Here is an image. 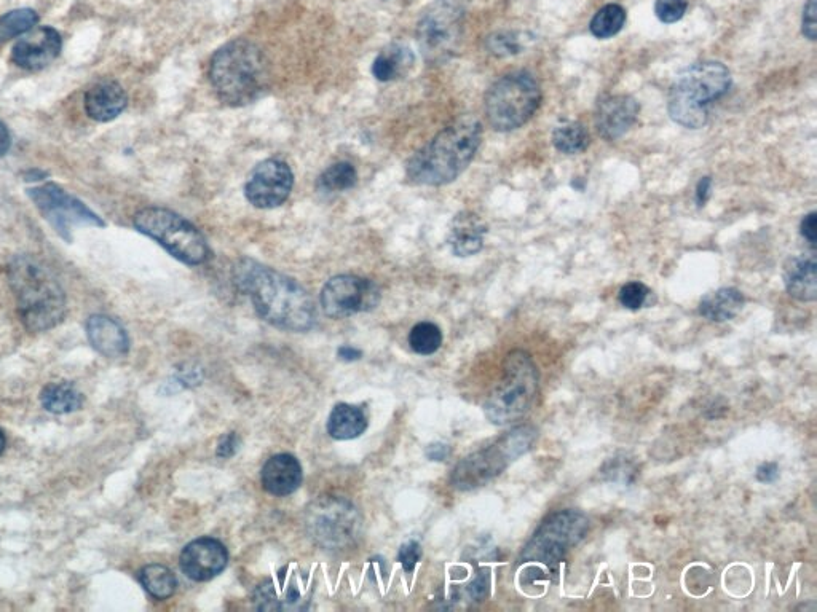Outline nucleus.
Listing matches in <instances>:
<instances>
[{"label": "nucleus", "mask_w": 817, "mask_h": 612, "mask_svg": "<svg viewBox=\"0 0 817 612\" xmlns=\"http://www.w3.org/2000/svg\"><path fill=\"white\" fill-rule=\"evenodd\" d=\"M235 283L251 297L257 314L280 329L305 332L316 322V306L304 287L254 260L235 267Z\"/></svg>", "instance_id": "obj_1"}, {"label": "nucleus", "mask_w": 817, "mask_h": 612, "mask_svg": "<svg viewBox=\"0 0 817 612\" xmlns=\"http://www.w3.org/2000/svg\"><path fill=\"white\" fill-rule=\"evenodd\" d=\"M482 141L478 118H458L409 160L406 177L412 184L441 187L454 182L470 166Z\"/></svg>", "instance_id": "obj_2"}, {"label": "nucleus", "mask_w": 817, "mask_h": 612, "mask_svg": "<svg viewBox=\"0 0 817 612\" xmlns=\"http://www.w3.org/2000/svg\"><path fill=\"white\" fill-rule=\"evenodd\" d=\"M8 283L16 299V311L29 332H45L66 318L68 299L60 281L44 263L20 255L7 268Z\"/></svg>", "instance_id": "obj_3"}, {"label": "nucleus", "mask_w": 817, "mask_h": 612, "mask_svg": "<svg viewBox=\"0 0 817 612\" xmlns=\"http://www.w3.org/2000/svg\"><path fill=\"white\" fill-rule=\"evenodd\" d=\"M269 80V63L251 40H232L211 58V87L219 101L229 106H246L261 98Z\"/></svg>", "instance_id": "obj_4"}, {"label": "nucleus", "mask_w": 817, "mask_h": 612, "mask_svg": "<svg viewBox=\"0 0 817 612\" xmlns=\"http://www.w3.org/2000/svg\"><path fill=\"white\" fill-rule=\"evenodd\" d=\"M731 72L725 64L703 61L683 69L669 93L668 110L677 125L699 130L709 120V106L727 95Z\"/></svg>", "instance_id": "obj_5"}, {"label": "nucleus", "mask_w": 817, "mask_h": 612, "mask_svg": "<svg viewBox=\"0 0 817 612\" xmlns=\"http://www.w3.org/2000/svg\"><path fill=\"white\" fill-rule=\"evenodd\" d=\"M537 439V429L529 424H522L505 432L492 444L471 453L455 466L450 477L452 487L460 491L484 487L490 480L502 475L516 459L527 455Z\"/></svg>", "instance_id": "obj_6"}, {"label": "nucleus", "mask_w": 817, "mask_h": 612, "mask_svg": "<svg viewBox=\"0 0 817 612\" xmlns=\"http://www.w3.org/2000/svg\"><path fill=\"white\" fill-rule=\"evenodd\" d=\"M540 373L532 356L522 350L508 354L502 380L484 404L487 418L497 426L521 420L537 401Z\"/></svg>", "instance_id": "obj_7"}, {"label": "nucleus", "mask_w": 817, "mask_h": 612, "mask_svg": "<svg viewBox=\"0 0 817 612\" xmlns=\"http://www.w3.org/2000/svg\"><path fill=\"white\" fill-rule=\"evenodd\" d=\"M541 102V87L529 71L503 75L484 98L487 120L494 130L510 133L529 122Z\"/></svg>", "instance_id": "obj_8"}, {"label": "nucleus", "mask_w": 817, "mask_h": 612, "mask_svg": "<svg viewBox=\"0 0 817 612\" xmlns=\"http://www.w3.org/2000/svg\"><path fill=\"white\" fill-rule=\"evenodd\" d=\"M588 528V517L580 510H557L541 522L525 544L519 565L556 569L565 555L585 539Z\"/></svg>", "instance_id": "obj_9"}, {"label": "nucleus", "mask_w": 817, "mask_h": 612, "mask_svg": "<svg viewBox=\"0 0 817 612\" xmlns=\"http://www.w3.org/2000/svg\"><path fill=\"white\" fill-rule=\"evenodd\" d=\"M136 230L157 241L174 259L187 265H202L210 259L205 236L189 220L165 208H146L133 219Z\"/></svg>", "instance_id": "obj_10"}, {"label": "nucleus", "mask_w": 817, "mask_h": 612, "mask_svg": "<svg viewBox=\"0 0 817 612\" xmlns=\"http://www.w3.org/2000/svg\"><path fill=\"white\" fill-rule=\"evenodd\" d=\"M465 10L460 0H436L417 24V42L428 63H444L460 45Z\"/></svg>", "instance_id": "obj_11"}, {"label": "nucleus", "mask_w": 817, "mask_h": 612, "mask_svg": "<svg viewBox=\"0 0 817 612\" xmlns=\"http://www.w3.org/2000/svg\"><path fill=\"white\" fill-rule=\"evenodd\" d=\"M305 525L321 547L340 550L353 546L360 538L361 517L347 499L323 496L308 507Z\"/></svg>", "instance_id": "obj_12"}, {"label": "nucleus", "mask_w": 817, "mask_h": 612, "mask_svg": "<svg viewBox=\"0 0 817 612\" xmlns=\"http://www.w3.org/2000/svg\"><path fill=\"white\" fill-rule=\"evenodd\" d=\"M26 193L42 217L66 243H72V230L75 227H106V222L87 204L53 182L32 187Z\"/></svg>", "instance_id": "obj_13"}, {"label": "nucleus", "mask_w": 817, "mask_h": 612, "mask_svg": "<svg viewBox=\"0 0 817 612\" xmlns=\"http://www.w3.org/2000/svg\"><path fill=\"white\" fill-rule=\"evenodd\" d=\"M379 289L369 279L340 275L329 279L321 291V306L331 318L342 319L379 305Z\"/></svg>", "instance_id": "obj_14"}, {"label": "nucleus", "mask_w": 817, "mask_h": 612, "mask_svg": "<svg viewBox=\"0 0 817 612\" xmlns=\"http://www.w3.org/2000/svg\"><path fill=\"white\" fill-rule=\"evenodd\" d=\"M294 173L281 158H267L251 171L245 185V197L257 209H275L293 192Z\"/></svg>", "instance_id": "obj_15"}, {"label": "nucleus", "mask_w": 817, "mask_h": 612, "mask_svg": "<svg viewBox=\"0 0 817 612\" xmlns=\"http://www.w3.org/2000/svg\"><path fill=\"white\" fill-rule=\"evenodd\" d=\"M63 39L50 26L34 29L13 45L12 61L26 71H40L60 56Z\"/></svg>", "instance_id": "obj_16"}, {"label": "nucleus", "mask_w": 817, "mask_h": 612, "mask_svg": "<svg viewBox=\"0 0 817 612\" xmlns=\"http://www.w3.org/2000/svg\"><path fill=\"white\" fill-rule=\"evenodd\" d=\"M179 561L182 571L192 581L206 582L224 571L229 554L216 539L202 538L187 544Z\"/></svg>", "instance_id": "obj_17"}, {"label": "nucleus", "mask_w": 817, "mask_h": 612, "mask_svg": "<svg viewBox=\"0 0 817 612\" xmlns=\"http://www.w3.org/2000/svg\"><path fill=\"white\" fill-rule=\"evenodd\" d=\"M639 102L629 95H605L596 107V128L607 141L620 139L639 117Z\"/></svg>", "instance_id": "obj_18"}, {"label": "nucleus", "mask_w": 817, "mask_h": 612, "mask_svg": "<svg viewBox=\"0 0 817 612\" xmlns=\"http://www.w3.org/2000/svg\"><path fill=\"white\" fill-rule=\"evenodd\" d=\"M83 106L91 120L99 123L112 122L127 109V91L115 80H104L85 93Z\"/></svg>", "instance_id": "obj_19"}, {"label": "nucleus", "mask_w": 817, "mask_h": 612, "mask_svg": "<svg viewBox=\"0 0 817 612\" xmlns=\"http://www.w3.org/2000/svg\"><path fill=\"white\" fill-rule=\"evenodd\" d=\"M87 337L93 350L99 354L117 359L130 351V337L120 322L106 314H93L87 321Z\"/></svg>", "instance_id": "obj_20"}, {"label": "nucleus", "mask_w": 817, "mask_h": 612, "mask_svg": "<svg viewBox=\"0 0 817 612\" xmlns=\"http://www.w3.org/2000/svg\"><path fill=\"white\" fill-rule=\"evenodd\" d=\"M487 225L474 212H458L449 228L447 243L457 257H471L484 248Z\"/></svg>", "instance_id": "obj_21"}, {"label": "nucleus", "mask_w": 817, "mask_h": 612, "mask_svg": "<svg viewBox=\"0 0 817 612\" xmlns=\"http://www.w3.org/2000/svg\"><path fill=\"white\" fill-rule=\"evenodd\" d=\"M262 487L273 496H288L302 483V467L294 456L277 455L265 463L261 472Z\"/></svg>", "instance_id": "obj_22"}, {"label": "nucleus", "mask_w": 817, "mask_h": 612, "mask_svg": "<svg viewBox=\"0 0 817 612\" xmlns=\"http://www.w3.org/2000/svg\"><path fill=\"white\" fill-rule=\"evenodd\" d=\"M784 284L790 297L800 302H814L817 299L816 257L797 255L784 267Z\"/></svg>", "instance_id": "obj_23"}, {"label": "nucleus", "mask_w": 817, "mask_h": 612, "mask_svg": "<svg viewBox=\"0 0 817 612\" xmlns=\"http://www.w3.org/2000/svg\"><path fill=\"white\" fill-rule=\"evenodd\" d=\"M415 64L414 51L406 45L391 44L380 51L372 64V74L379 82H393L411 71Z\"/></svg>", "instance_id": "obj_24"}, {"label": "nucleus", "mask_w": 817, "mask_h": 612, "mask_svg": "<svg viewBox=\"0 0 817 612\" xmlns=\"http://www.w3.org/2000/svg\"><path fill=\"white\" fill-rule=\"evenodd\" d=\"M744 306V295L735 287H722L719 291L704 295L699 302V314L712 322L735 319Z\"/></svg>", "instance_id": "obj_25"}, {"label": "nucleus", "mask_w": 817, "mask_h": 612, "mask_svg": "<svg viewBox=\"0 0 817 612\" xmlns=\"http://www.w3.org/2000/svg\"><path fill=\"white\" fill-rule=\"evenodd\" d=\"M83 394L71 381H56L45 386L40 393V402L47 412L68 415L83 407Z\"/></svg>", "instance_id": "obj_26"}, {"label": "nucleus", "mask_w": 817, "mask_h": 612, "mask_svg": "<svg viewBox=\"0 0 817 612\" xmlns=\"http://www.w3.org/2000/svg\"><path fill=\"white\" fill-rule=\"evenodd\" d=\"M368 428V420L360 408L353 405L339 404L328 420V432L337 440H350L360 437Z\"/></svg>", "instance_id": "obj_27"}, {"label": "nucleus", "mask_w": 817, "mask_h": 612, "mask_svg": "<svg viewBox=\"0 0 817 612\" xmlns=\"http://www.w3.org/2000/svg\"><path fill=\"white\" fill-rule=\"evenodd\" d=\"M139 582L150 597L155 600H168L173 597L178 581L170 568L163 565H147L139 571Z\"/></svg>", "instance_id": "obj_28"}, {"label": "nucleus", "mask_w": 817, "mask_h": 612, "mask_svg": "<svg viewBox=\"0 0 817 612\" xmlns=\"http://www.w3.org/2000/svg\"><path fill=\"white\" fill-rule=\"evenodd\" d=\"M535 36L522 31H497L486 39V50L497 58H510L524 53L533 44Z\"/></svg>", "instance_id": "obj_29"}, {"label": "nucleus", "mask_w": 817, "mask_h": 612, "mask_svg": "<svg viewBox=\"0 0 817 612\" xmlns=\"http://www.w3.org/2000/svg\"><path fill=\"white\" fill-rule=\"evenodd\" d=\"M358 182V173L355 166L348 161H339L324 169L316 181L318 190L324 193L345 192L355 187Z\"/></svg>", "instance_id": "obj_30"}, {"label": "nucleus", "mask_w": 817, "mask_h": 612, "mask_svg": "<svg viewBox=\"0 0 817 612\" xmlns=\"http://www.w3.org/2000/svg\"><path fill=\"white\" fill-rule=\"evenodd\" d=\"M553 144L565 155H577L588 147L589 134L581 123L565 122L554 128Z\"/></svg>", "instance_id": "obj_31"}, {"label": "nucleus", "mask_w": 817, "mask_h": 612, "mask_svg": "<svg viewBox=\"0 0 817 612\" xmlns=\"http://www.w3.org/2000/svg\"><path fill=\"white\" fill-rule=\"evenodd\" d=\"M39 23V13L32 8H18L0 16V45L23 36Z\"/></svg>", "instance_id": "obj_32"}, {"label": "nucleus", "mask_w": 817, "mask_h": 612, "mask_svg": "<svg viewBox=\"0 0 817 612\" xmlns=\"http://www.w3.org/2000/svg\"><path fill=\"white\" fill-rule=\"evenodd\" d=\"M626 24V10L618 4H608L594 15L589 29L597 39H610L616 36Z\"/></svg>", "instance_id": "obj_33"}, {"label": "nucleus", "mask_w": 817, "mask_h": 612, "mask_svg": "<svg viewBox=\"0 0 817 612\" xmlns=\"http://www.w3.org/2000/svg\"><path fill=\"white\" fill-rule=\"evenodd\" d=\"M409 343H411L412 350L415 353L430 356L443 345V334H441V329L433 322H420L411 330Z\"/></svg>", "instance_id": "obj_34"}, {"label": "nucleus", "mask_w": 817, "mask_h": 612, "mask_svg": "<svg viewBox=\"0 0 817 612\" xmlns=\"http://www.w3.org/2000/svg\"><path fill=\"white\" fill-rule=\"evenodd\" d=\"M648 295H650V289L644 283L631 281V283H626L621 287L618 300L626 310L637 311L644 308Z\"/></svg>", "instance_id": "obj_35"}, {"label": "nucleus", "mask_w": 817, "mask_h": 612, "mask_svg": "<svg viewBox=\"0 0 817 612\" xmlns=\"http://www.w3.org/2000/svg\"><path fill=\"white\" fill-rule=\"evenodd\" d=\"M687 7V0H656L655 13L661 23L672 24L682 20Z\"/></svg>", "instance_id": "obj_36"}, {"label": "nucleus", "mask_w": 817, "mask_h": 612, "mask_svg": "<svg viewBox=\"0 0 817 612\" xmlns=\"http://www.w3.org/2000/svg\"><path fill=\"white\" fill-rule=\"evenodd\" d=\"M817 4L816 0H808V4L803 8L802 32L806 39L814 42L817 37Z\"/></svg>", "instance_id": "obj_37"}, {"label": "nucleus", "mask_w": 817, "mask_h": 612, "mask_svg": "<svg viewBox=\"0 0 817 612\" xmlns=\"http://www.w3.org/2000/svg\"><path fill=\"white\" fill-rule=\"evenodd\" d=\"M422 557V549H420L419 542L411 541L404 544L399 550V561L406 569L407 573H411L412 569L417 565V561Z\"/></svg>", "instance_id": "obj_38"}, {"label": "nucleus", "mask_w": 817, "mask_h": 612, "mask_svg": "<svg viewBox=\"0 0 817 612\" xmlns=\"http://www.w3.org/2000/svg\"><path fill=\"white\" fill-rule=\"evenodd\" d=\"M800 233L811 246H816L817 243V212H810L806 214L805 219L800 225Z\"/></svg>", "instance_id": "obj_39"}, {"label": "nucleus", "mask_w": 817, "mask_h": 612, "mask_svg": "<svg viewBox=\"0 0 817 612\" xmlns=\"http://www.w3.org/2000/svg\"><path fill=\"white\" fill-rule=\"evenodd\" d=\"M712 193V179L709 176L701 177L699 179L698 185H696V204H698L699 208H703L706 206L707 201L711 198Z\"/></svg>", "instance_id": "obj_40"}, {"label": "nucleus", "mask_w": 817, "mask_h": 612, "mask_svg": "<svg viewBox=\"0 0 817 612\" xmlns=\"http://www.w3.org/2000/svg\"><path fill=\"white\" fill-rule=\"evenodd\" d=\"M238 450V437L230 432L227 436L222 437L221 442L218 445V456L219 458H230V456L235 455Z\"/></svg>", "instance_id": "obj_41"}, {"label": "nucleus", "mask_w": 817, "mask_h": 612, "mask_svg": "<svg viewBox=\"0 0 817 612\" xmlns=\"http://www.w3.org/2000/svg\"><path fill=\"white\" fill-rule=\"evenodd\" d=\"M779 477V466L776 463H763L757 469V480L762 483H771Z\"/></svg>", "instance_id": "obj_42"}, {"label": "nucleus", "mask_w": 817, "mask_h": 612, "mask_svg": "<svg viewBox=\"0 0 817 612\" xmlns=\"http://www.w3.org/2000/svg\"><path fill=\"white\" fill-rule=\"evenodd\" d=\"M10 147H12V136H10L7 125L0 120V158L7 155Z\"/></svg>", "instance_id": "obj_43"}, {"label": "nucleus", "mask_w": 817, "mask_h": 612, "mask_svg": "<svg viewBox=\"0 0 817 612\" xmlns=\"http://www.w3.org/2000/svg\"><path fill=\"white\" fill-rule=\"evenodd\" d=\"M449 453V447L444 444L430 445L427 450L428 458L433 459V461H444V459L449 456Z\"/></svg>", "instance_id": "obj_44"}, {"label": "nucleus", "mask_w": 817, "mask_h": 612, "mask_svg": "<svg viewBox=\"0 0 817 612\" xmlns=\"http://www.w3.org/2000/svg\"><path fill=\"white\" fill-rule=\"evenodd\" d=\"M337 356H339L342 361H358L361 357V351L355 350L352 346H342V348L337 351Z\"/></svg>", "instance_id": "obj_45"}, {"label": "nucleus", "mask_w": 817, "mask_h": 612, "mask_svg": "<svg viewBox=\"0 0 817 612\" xmlns=\"http://www.w3.org/2000/svg\"><path fill=\"white\" fill-rule=\"evenodd\" d=\"M5 447H7V437H5V432L0 429V455L4 453Z\"/></svg>", "instance_id": "obj_46"}]
</instances>
